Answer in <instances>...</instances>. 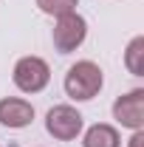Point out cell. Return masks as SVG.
Returning <instances> with one entry per match:
<instances>
[{"label":"cell","mask_w":144,"mask_h":147,"mask_svg":"<svg viewBox=\"0 0 144 147\" xmlns=\"http://www.w3.org/2000/svg\"><path fill=\"white\" fill-rule=\"evenodd\" d=\"M34 119V108L26 99H0V125L3 127H26Z\"/></svg>","instance_id":"6"},{"label":"cell","mask_w":144,"mask_h":147,"mask_svg":"<svg viewBox=\"0 0 144 147\" xmlns=\"http://www.w3.org/2000/svg\"><path fill=\"white\" fill-rule=\"evenodd\" d=\"M124 65H127V71L136 74V76H141V74H144V37L130 40L127 54H124Z\"/></svg>","instance_id":"8"},{"label":"cell","mask_w":144,"mask_h":147,"mask_svg":"<svg viewBox=\"0 0 144 147\" xmlns=\"http://www.w3.org/2000/svg\"><path fill=\"white\" fill-rule=\"evenodd\" d=\"M113 116L122 127H130V130H141L144 125V91L136 88V91L124 93L113 102Z\"/></svg>","instance_id":"5"},{"label":"cell","mask_w":144,"mask_h":147,"mask_svg":"<svg viewBox=\"0 0 144 147\" xmlns=\"http://www.w3.org/2000/svg\"><path fill=\"white\" fill-rule=\"evenodd\" d=\"M141 144H144V133H141V130H136L133 139H130V147H141Z\"/></svg>","instance_id":"10"},{"label":"cell","mask_w":144,"mask_h":147,"mask_svg":"<svg viewBox=\"0 0 144 147\" xmlns=\"http://www.w3.org/2000/svg\"><path fill=\"white\" fill-rule=\"evenodd\" d=\"M119 144H122L119 130L110 127V125H93L82 142V147H119Z\"/></svg>","instance_id":"7"},{"label":"cell","mask_w":144,"mask_h":147,"mask_svg":"<svg viewBox=\"0 0 144 147\" xmlns=\"http://www.w3.org/2000/svg\"><path fill=\"white\" fill-rule=\"evenodd\" d=\"M76 3H79V0H37L40 11H45V14H51V17L71 14L73 9H76Z\"/></svg>","instance_id":"9"},{"label":"cell","mask_w":144,"mask_h":147,"mask_svg":"<svg viewBox=\"0 0 144 147\" xmlns=\"http://www.w3.org/2000/svg\"><path fill=\"white\" fill-rule=\"evenodd\" d=\"M51 79V68L40 57H23L14 65V85L23 93H40Z\"/></svg>","instance_id":"2"},{"label":"cell","mask_w":144,"mask_h":147,"mask_svg":"<svg viewBox=\"0 0 144 147\" xmlns=\"http://www.w3.org/2000/svg\"><path fill=\"white\" fill-rule=\"evenodd\" d=\"M45 127H48V133H51L54 139L71 142V139H76V136L82 133V113L73 110L71 105H57V108H51L48 116H45Z\"/></svg>","instance_id":"4"},{"label":"cell","mask_w":144,"mask_h":147,"mask_svg":"<svg viewBox=\"0 0 144 147\" xmlns=\"http://www.w3.org/2000/svg\"><path fill=\"white\" fill-rule=\"evenodd\" d=\"M102 91V68L90 59H82L65 74V93L76 102H88Z\"/></svg>","instance_id":"1"},{"label":"cell","mask_w":144,"mask_h":147,"mask_svg":"<svg viewBox=\"0 0 144 147\" xmlns=\"http://www.w3.org/2000/svg\"><path fill=\"white\" fill-rule=\"evenodd\" d=\"M85 34H88L85 17H79L76 11L62 14V17H57V26H54V48L59 54H71L85 42Z\"/></svg>","instance_id":"3"}]
</instances>
